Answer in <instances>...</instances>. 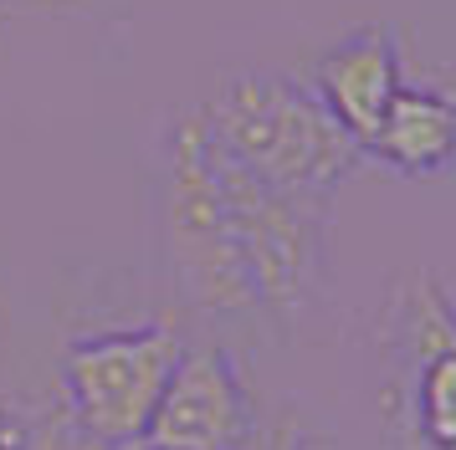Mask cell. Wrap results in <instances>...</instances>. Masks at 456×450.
I'll use <instances>...</instances> for the list:
<instances>
[{"label": "cell", "instance_id": "cell-1", "mask_svg": "<svg viewBox=\"0 0 456 450\" xmlns=\"http://www.w3.org/2000/svg\"><path fill=\"white\" fill-rule=\"evenodd\" d=\"M195 113L216 154L272 189L329 195L364 159V149L318 102V92L282 72H241L221 82L216 98Z\"/></svg>", "mask_w": 456, "mask_h": 450}, {"label": "cell", "instance_id": "cell-7", "mask_svg": "<svg viewBox=\"0 0 456 450\" xmlns=\"http://www.w3.org/2000/svg\"><path fill=\"white\" fill-rule=\"evenodd\" d=\"M364 154L411 180L456 169V92L441 82H405L390 98L374 139L364 143Z\"/></svg>", "mask_w": 456, "mask_h": 450}, {"label": "cell", "instance_id": "cell-5", "mask_svg": "<svg viewBox=\"0 0 456 450\" xmlns=\"http://www.w3.org/2000/svg\"><path fill=\"white\" fill-rule=\"evenodd\" d=\"M256 430V405L226 348H185L144 430V450H236Z\"/></svg>", "mask_w": 456, "mask_h": 450}, {"label": "cell", "instance_id": "cell-6", "mask_svg": "<svg viewBox=\"0 0 456 450\" xmlns=\"http://www.w3.org/2000/svg\"><path fill=\"white\" fill-rule=\"evenodd\" d=\"M400 87H405V57H400L395 26H359L354 36L329 46L313 67L318 102L344 123V133L359 149L374 139V128H379L385 108Z\"/></svg>", "mask_w": 456, "mask_h": 450}, {"label": "cell", "instance_id": "cell-2", "mask_svg": "<svg viewBox=\"0 0 456 450\" xmlns=\"http://www.w3.org/2000/svg\"><path fill=\"white\" fill-rule=\"evenodd\" d=\"M159 245L175 286L200 312H256V286L241 251L221 159L210 149L200 113H180L165 139L159 184Z\"/></svg>", "mask_w": 456, "mask_h": 450}, {"label": "cell", "instance_id": "cell-4", "mask_svg": "<svg viewBox=\"0 0 456 450\" xmlns=\"http://www.w3.org/2000/svg\"><path fill=\"white\" fill-rule=\"evenodd\" d=\"M395 338L405 353L400 425H411L405 450H456V302L420 271L395 297Z\"/></svg>", "mask_w": 456, "mask_h": 450}, {"label": "cell", "instance_id": "cell-9", "mask_svg": "<svg viewBox=\"0 0 456 450\" xmlns=\"http://www.w3.org/2000/svg\"><path fill=\"white\" fill-rule=\"evenodd\" d=\"M0 450H26V435L16 430V420L0 409Z\"/></svg>", "mask_w": 456, "mask_h": 450}, {"label": "cell", "instance_id": "cell-8", "mask_svg": "<svg viewBox=\"0 0 456 450\" xmlns=\"http://www.w3.org/2000/svg\"><path fill=\"white\" fill-rule=\"evenodd\" d=\"M236 450H303V440L292 430H251Z\"/></svg>", "mask_w": 456, "mask_h": 450}, {"label": "cell", "instance_id": "cell-3", "mask_svg": "<svg viewBox=\"0 0 456 450\" xmlns=\"http://www.w3.org/2000/svg\"><path fill=\"white\" fill-rule=\"evenodd\" d=\"M180 353H185V343L165 323L77 338L62 358L72 425L103 446H144V430L154 420V405H159Z\"/></svg>", "mask_w": 456, "mask_h": 450}]
</instances>
